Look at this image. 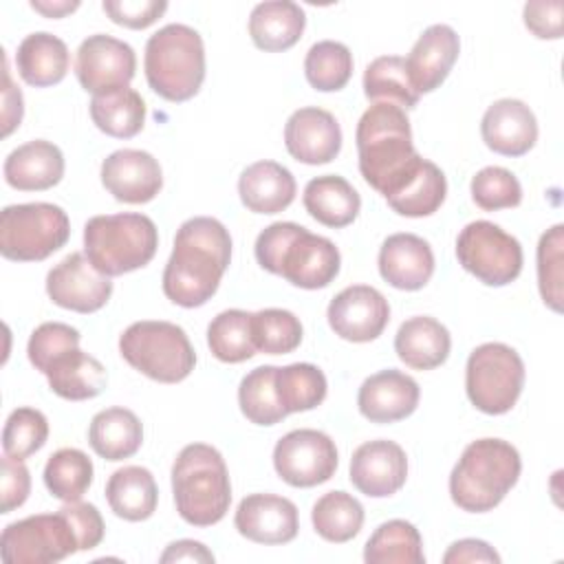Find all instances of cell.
Wrapping results in <instances>:
<instances>
[{
    "label": "cell",
    "mask_w": 564,
    "mask_h": 564,
    "mask_svg": "<svg viewBox=\"0 0 564 564\" xmlns=\"http://www.w3.org/2000/svg\"><path fill=\"white\" fill-rule=\"evenodd\" d=\"M231 262V236L212 216L185 220L176 236L172 256L163 269V293L183 308H196L212 300Z\"/></svg>",
    "instance_id": "cell-1"
},
{
    "label": "cell",
    "mask_w": 564,
    "mask_h": 564,
    "mask_svg": "<svg viewBox=\"0 0 564 564\" xmlns=\"http://www.w3.org/2000/svg\"><path fill=\"white\" fill-rule=\"evenodd\" d=\"M359 172L383 198L392 196L419 167L410 119L394 104H372L355 130Z\"/></svg>",
    "instance_id": "cell-2"
},
{
    "label": "cell",
    "mask_w": 564,
    "mask_h": 564,
    "mask_svg": "<svg viewBox=\"0 0 564 564\" xmlns=\"http://www.w3.org/2000/svg\"><path fill=\"white\" fill-rule=\"evenodd\" d=\"M520 471V454L509 441H471L449 474L452 502L469 513L491 511L518 482Z\"/></svg>",
    "instance_id": "cell-3"
},
{
    "label": "cell",
    "mask_w": 564,
    "mask_h": 564,
    "mask_svg": "<svg viewBox=\"0 0 564 564\" xmlns=\"http://www.w3.org/2000/svg\"><path fill=\"white\" fill-rule=\"evenodd\" d=\"M178 516L192 527L220 522L231 505V482L223 454L207 443L185 445L172 465Z\"/></svg>",
    "instance_id": "cell-4"
},
{
    "label": "cell",
    "mask_w": 564,
    "mask_h": 564,
    "mask_svg": "<svg viewBox=\"0 0 564 564\" xmlns=\"http://www.w3.org/2000/svg\"><path fill=\"white\" fill-rule=\"evenodd\" d=\"M148 86L163 99H192L205 82V44L187 24H165L150 35L143 55Z\"/></svg>",
    "instance_id": "cell-5"
},
{
    "label": "cell",
    "mask_w": 564,
    "mask_h": 564,
    "mask_svg": "<svg viewBox=\"0 0 564 564\" xmlns=\"http://www.w3.org/2000/svg\"><path fill=\"white\" fill-rule=\"evenodd\" d=\"M159 247L150 216L137 212L93 216L84 225V253L108 278L145 267Z\"/></svg>",
    "instance_id": "cell-6"
},
{
    "label": "cell",
    "mask_w": 564,
    "mask_h": 564,
    "mask_svg": "<svg viewBox=\"0 0 564 564\" xmlns=\"http://www.w3.org/2000/svg\"><path fill=\"white\" fill-rule=\"evenodd\" d=\"M119 352L134 370L159 383H178L196 366L187 333L165 319L130 324L119 337Z\"/></svg>",
    "instance_id": "cell-7"
},
{
    "label": "cell",
    "mask_w": 564,
    "mask_h": 564,
    "mask_svg": "<svg viewBox=\"0 0 564 564\" xmlns=\"http://www.w3.org/2000/svg\"><path fill=\"white\" fill-rule=\"evenodd\" d=\"M70 220L59 205L20 203L0 214V253L13 262H40L62 249Z\"/></svg>",
    "instance_id": "cell-8"
},
{
    "label": "cell",
    "mask_w": 564,
    "mask_h": 564,
    "mask_svg": "<svg viewBox=\"0 0 564 564\" xmlns=\"http://www.w3.org/2000/svg\"><path fill=\"white\" fill-rule=\"evenodd\" d=\"M524 388V361L502 341L476 346L465 366V390L471 405L485 414H507Z\"/></svg>",
    "instance_id": "cell-9"
},
{
    "label": "cell",
    "mask_w": 564,
    "mask_h": 564,
    "mask_svg": "<svg viewBox=\"0 0 564 564\" xmlns=\"http://www.w3.org/2000/svg\"><path fill=\"white\" fill-rule=\"evenodd\" d=\"M458 264L487 286H507L522 271V245L489 220L465 225L456 238Z\"/></svg>",
    "instance_id": "cell-10"
},
{
    "label": "cell",
    "mask_w": 564,
    "mask_h": 564,
    "mask_svg": "<svg viewBox=\"0 0 564 564\" xmlns=\"http://www.w3.org/2000/svg\"><path fill=\"white\" fill-rule=\"evenodd\" d=\"M77 551L75 531L62 511L22 518L7 524L0 535L4 564H51Z\"/></svg>",
    "instance_id": "cell-11"
},
{
    "label": "cell",
    "mask_w": 564,
    "mask_h": 564,
    "mask_svg": "<svg viewBox=\"0 0 564 564\" xmlns=\"http://www.w3.org/2000/svg\"><path fill=\"white\" fill-rule=\"evenodd\" d=\"M335 441L311 427L291 430L273 447V467L291 487H317L330 480L337 471Z\"/></svg>",
    "instance_id": "cell-12"
},
{
    "label": "cell",
    "mask_w": 564,
    "mask_h": 564,
    "mask_svg": "<svg viewBox=\"0 0 564 564\" xmlns=\"http://www.w3.org/2000/svg\"><path fill=\"white\" fill-rule=\"evenodd\" d=\"M137 70L134 48L106 33L88 35L75 57V75L86 93L104 95L126 88Z\"/></svg>",
    "instance_id": "cell-13"
},
{
    "label": "cell",
    "mask_w": 564,
    "mask_h": 564,
    "mask_svg": "<svg viewBox=\"0 0 564 564\" xmlns=\"http://www.w3.org/2000/svg\"><path fill=\"white\" fill-rule=\"evenodd\" d=\"M341 256L335 242L300 225L284 245L273 275H282L293 286L315 291L328 286L337 278Z\"/></svg>",
    "instance_id": "cell-14"
},
{
    "label": "cell",
    "mask_w": 564,
    "mask_h": 564,
    "mask_svg": "<svg viewBox=\"0 0 564 564\" xmlns=\"http://www.w3.org/2000/svg\"><path fill=\"white\" fill-rule=\"evenodd\" d=\"M46 293L53 304L66 311L95 313L108 304L112 282L95 269L86 253L73 251L48 271Z\"/></svg>",
    "instance_id": "cell-15"
},
{
    "label": "cell",
    "mask_w": 564,
    "mask_h": 564,
    "mask_svg": "<svg viewBox=\"0 0 564 564\" xmlns=\"http://www.w3.org/2000/svg\"><path fill=\"white\" fill-rule=\"evenodd\" d=\"M326 317L337 337L352 344H366L377 339L388 326L390 304L375 286L352 284L330 300Z\"/></svg>",
    "instance_id": "cell-16"
},
{
    "label": "cell",
    "mask_w": 564,
    "mask_h": 564,
    "mask_svg": "<svg viewBox=\"0 0 564 564\" xmlns=\"http://www.w3.org/2000/svg\"><path fill=\"white\" fill-rule=\"evenodd\" d=\"M101 185L119 203L143 205L159 196L163 187V170L150 152L121 148L104 159Z\"/></svg>",
    "instance_id": "cell-17"
},
{
    "label": "cell",
    "mask_w": 564,
    "mask_h": 564,
    "mask_svg": "<svg viewBox=\"0 0 564 564\" xmlns=\"http://www.w3.org/2000/svg\"><path fill=\"white\" fill-rule=\"evenodd\" d=\"M408 478L403 447L388 438L361 443L350 458V482L368 498L394 496Z\"/></svg>",
    "instance_id": "cell-18"
},
{
    "label": "cell",
    "mask_w": 564,
    "mask_h": 564,
    "mask_svg": "<svg viewBox=\"0 0 564 564\" xmlns=\"http://www.w3.org/2000/svg\"><path fill=\"white\" fill-rule=\"evenodd\" d=\"M236 531L256 544H286L300 529L297 507L275 494L245 496L234 516Z\"/></svg>",
    "instance_id": "cell-19"
},
{
    "label": "cell",
    "mask_w": 564,
    "mask_h": 564,
    "mask_svg": "<svg viewBox=\"0 0 564 564\" xmlns=\"http://www.w3.org/2000/svg\"><path fill=\"white\" fill-rule=\"evenodd\" d=\"M286 152L306 165L330 163L341 150V128L337 119L317 106L295 110L284 126Z\"/></svg>",
    "instance_id": "cell-20"
},
{
    "label": "cell",
    "mask_w": 564,
    "mask_h": 564,
    "mask_svg": "<svg viewBox=\"0 0 564 564\" xmlns=\"http://www.w3.org/2000/svg\"><path fill=\"white\" fill-rule=\"evenodd\" d=\"M421 399L419 383L394 368L370 375L357 392V408L370 423H397L408 419Z\"/></svg>",
    "instance_id": "cell-21"
},
{
    "label": "cell",
    "mask_w": 564,
    "mask_h": 564,
    "mask_svg": "<svg viewBox=\"0 0 564 564\" xmlns=\"http://www.w3.org/2000/svg\"><path fill=\"white\" fill-rule=\"evenodd\" d=\"M460 53L458 33L449 24L427 26L405 57V68L412 88L419 95L436 90L449 75Z\"/></svg>",
    "instance_id": "cell-22"
},
{
    "label": "cell",
    "mask_w": 564,
    "mask_h": 564,
    "mask_svg": "<svg viewBox=\"0 0 564 564\" xmlns=\"http://www.w3.org/2000/svg\"><path fill=\"white\" fill-rule=\"evenodd\" d=\"M480 134L489 150L502 156H522L538 141V119L520 99L494 101L480 121Z\"/></svg>",
    "instance_id": "cell-23"
},
{
    "label": "cell",
    "mask_w": 564,
    "mask_h": 564,
    "mask_svg": "<svg viewBox=\"0 0 564 564\" xmlns=\"http://www.w3.org/2000/svg\"><path fill=\"white\" fill-rule=\"evenodd\" d=\"M379 273L399 291L423 289L434 273V253L416 234H392L379 249Z\"/></svg>",
    "instance_id": "cell-24"
},
{
    "label": "cell",
    "mask_w": 564,
    "mask_h": 564,
    "mask_svg": "<svg viewBox=\"0 0 564 564\" xmlns=\"http://www.w3.org/2000/svg\"><path fill=\"white\" fill-rule=\"evenodd\" d=\"M4 181L20 192H42L55 187L64 176L62 150L46 141L33 139L9 152L4 159Z\"/></svg>",
    "instance_id": "cell-25"
},
{
    "label": "cell",
    "mask_w": 564,
    "mask_h": 564,
    "mask_svg": "<svg viewBox=\"0 0 564 564\" xmlns=\"http://www.w3.org/2000/svg\"><path fill=\"white\" fill-rule=\"evenodd\" d=\"M293 174L275 161H256L242 170L238 194L242 205L253 214H278L295 200Z\"/></svg>",
    "instance_id": "cell-26"
},
{
    "label": "cell",
    "mask_w": 564,
    "mask_h": 564,
    "mask_svg": "<svg viewBox=\"0 0 564 564\" xmlns=\"http://www.w3.org/2000/svg\"><path fill=\"white\" fill-rule=\"evenodd\" d=\"M449 350V330L430 315H414L405 319L394 335V352L412 370H434L443 366Z\"/></svg>",
    "instance_id": "cell-27"
},
{
    "label": "cell",
    "mask_w": 564,
    "mask_h": 564,
    "mask_svg": "<svg viewBox=\"0 0 564 564\" xmlns=\"http://www.w3.org/2000/svg\"><path fill=\"white\" fill-rule=\"evenodd\" d=\"M306 13L291 0H269L251 9V42L267 53H280L295 46L304 33Z\"/></svg>",
    "instance_id": "cell-28"
},
{
    "label": "cell",
    "mask_w": 564,
    "mask_h": 564,
    "mask_svg": "<svg viewBox=\"0 0 564 564\" xmlns=\"http://www.w3.org/2000/svg\"><path fill=\"white\" fill-rule=\"evenodd\" d=\"M68 64L70 55L66 42L46 31L26 35L15 51V68L20 77L35 88L59 84L68 73Z\"/></svg>",
    "instance_id": "cell-29"
},
{
    "label": "cell",
    "mask_w": 564,
    "mask_h": 564,
    "mask_svg": "<svg viewBox=\"0 0 564 564\" xmlns=\"http://www.w3.org/2000/svg\"><path fill=\"white\" fill-rule=\"evenodd\" d=\"M304 209L324 227L341 229L350 225L361 209L359 192L339 174L315 176L302 194Z\"/></svg>",
    "instance_id": "cell-30"
},
{
    "label": "cell",
    "mask_w": 564,
    "mask_h": 564,
    "mask_svg": "<svg viewBox=\"0 0 564 564\" xmlns=\"http://www.w3.org/2000/svg\"><path fill=\"white\" fill-rule=\"evenodd\" d=\"M44 377L48 379V388L66 401L95 399L104 392L108 383V372L104 364L97 357L84 352L82 348H73L59 355L48 366Z\"/></svg>",
    "instance_id": "cell-31"
},
{
    "label": "cell",
    "mask_w": 564,
    "mask_h": 564,
    "mask_svg": "<svg viewBox=\"0 0 564 564\" xmlns=\"http://www.w3.org/2000/svg\"><path fill=\"white\" fill-rule=\"evenodd\" d=\"M88 443L104 460H123L139 452L143 425L128 408H106L88 425Z\"/></svg>",
    "instance_id": "cell-32"
},
{
    "label": "cell",
    "mask_w": 564,
    "mask_h": 564,
    "mask_svg": "<svg viewBox=\"0 0 564 564\" xmlns=\"http://www.w3.org/2000/svg\"><path fill=\"white\" fill-rule=\"evenodd\" d=\"M106 500L115 516L128 522L148 520L156 511L159 489L150 469L139 465H126L106 482Z\"/></svg>",
    "instance_id": "cell-33"
},
{
    "label": "cell",
    "mask_w": 564,
    "mask_h": 564,
    "mask_svg": "<svg viewBox=\"0 0 564 564\" xmlns=\"http://www.w3.org/2000/svg\"><path fill=\"white\" fill-rule=\"evenodd\" d=\"M88 110L93 123L115 139H132L145 126V101L130 86L93 95Z\"/></svg>",
    "instance_id": "cell-34"
},
{
    "label": "cell",
    "mask_w": 564,
    "mask_h": 564,
    "mask_svg": "<svg viewBox=\"0 0 564 564\" xmlns=\"http://www.w3.org/2000/svg\"><path fill=\"white\" fill-rule=\"evenodd\" d=\"M445 196H447V178L443 170L436 163L421 159L412 176L386 200L392 207V212H397L399 216L423 218V216H432L443 205Z\"/></svg>",
    "instance_id": "cell-35"
},
{
    "label": "cell",
    "mask_w": 564,
    "mask_h": 564,
    "mask_svg": "<svg viewBox=\"0 0 564 564\" xmlns=\"http://www.w3.org/2000/svg\"><path fill=\"white\" fill-rule=\"evenodd\" d=\"M368 564H423V540L419 529L408 520H388L375 529L364 546Z\"/></svg>",
    "instance_id": "cell-36"
},
{
    "label": "cell",
    "mask_w": 564,
    "mask_h": 564,
    "mask_svg": "<svg viewBox=\"0 0 564 564\" xmlns=\"http://www.w3.org/2000/svg\"><path fill=\"white\" fill-rule=\"evenodd\" d=\"M364 95L372 104H394L399 108H414L421 97L410 84L405 57L399 55H381L366 66Z\"/></svg>",
    "instance_id": "cell-37"
},
{
    "label": "cell",
    "mask_w": 564,
    "mask_h": 564,
    "mask_svg": "<svg viewBox=\"0 0 564 564\" xmlns=\"http://www.w3.org/2000/svg\"><path fill=\"white\" fill-rule=\"evenodd\" d=\"M361 502L346 491H328L313 505L311 520L319 538L333 544H344L352 540L364 527Z\"/></svg>",
    "instance_id": "cell-38"
},
{
    "label": "cell",
    "mask_w": 564,
    "mask_h": 564,
    "mask_svg": "<svg viewBox=\"0 0 564 564\" xmlns=\"http://www.w3.org/2000/svg\"><path fill=\"white\" fill-rule=\"evenodd\" d=\"M93 460L77 447H62L53 452L44 465V485L48 494L62 502L82 500L93 485Z\"/></svg>",
    "instance_id": "cell-39"
},
{
    "label": "cell",
    "mask_w": 564,
    "mask_h": 564,
    "mask_svg": "<svg viewBox=\"0 0 564 564\" xmlns=\"http://www.w3.org/2000/svg\"><path fill=\"white\" fill-rule=\"evenodd\" d=\"M207 346L223 364H242L256 355L251 313L229 308L218 313L207 326Z\"/></svg>",
    "instance_id": "cell-40"
},
{
    "label": "cell",
    "mask_w": 564,
    "mask_h": 564,
    "mask_svg": "<svg viewBox=\"0 0 564 564\" xmlns=\"http://www.w3.org/2000/svg\"><path fill=\"white\" fill-rule=\"evenodd\" d=\"M275 390L286 414L317 408L328 392L324 372L315 364L297 361L275 370Z\"/></svg>",
    "instance_id": "cell-41"
},
{
    "label": "cell",
    "mask_w": 564,
    "mask_h": 564,
    "mask_svg": "<svg viewBox=\"0 0 564 564\" xmlns=\"http://www.w3.org/2000/svg\"><path fill=\"white\" fill-rule=\"evenodd\" d=\"M278 366H258L247 372L238 386V405L253 425H275L286 416L275 390Z\"/></svg>",
    "instance_id": "cell-42"
},
{
    "label": "cell",
    "mask_w": 564,
    "mask_h": 564,
    "mask_svg": "<svg viewBox=\"0 0 564 564\" xmlns=\"http://www.w3.org/2000/svg\"><path fill=\"white\" fill-rule=\"evenodd\" d=\"M306 82L319 93L341 90L352 77V53L335 40L315 42L304 57Z\"/></svg>",
    "instance_id": "cell-43"
},
{
    "label": "cell",
    "mask_w": 564,
    "mask_h": 564,
    "mask_svg": "<svg viewBox=\"0 0 564 564\" xmlns=\"http://www.w3.org/2000/svg\"><path fill=\"white\" fill-rule=\"evenodd\" d=\"M256 350L264 355H286L302 344V322L286 308H262L251 313Z\"/></svg>",
    "instance_id": "cell-44"
},
{
    "label": "cell",
    "mask_w": 564,
    "mask_h": 564,
    "mask_svg": "<svg viewBox=\"0 0 564 564\" xmlns=\"http://www.w3.org/2000/svg\"><path fill=\"white\" fill-rule=\"evenodd\" d=\"M48 438V421L35 408H15L2 430V449L7 456L24 460L44 447Z\"/></svg>",
    "instance_id": "cell-45"
},
{
    "label": "cell",
    "mask_w": 564,
    "mask_h": 564,
    "mask_svg": "<svg viewBox=\"0 0 564 564\" xmlns=\"http://www.w3.org/2000/svg\"><path fill=\"white\" fill-rule=\"evenodd\" d=\"M562 247H564V225H553L540 236L538 242V289L544 304L560 313L562 311Z\"/></svg>",
    "instance_id": "cell-46"
},
{
    "label": "cell",
    "mask_w": 564,
    "mask_h": 564,
    "mask_svg": "<svg viewBox=\"0 0 564 564\" xmlns=\"http://www.w3.org/2000/svg\"><path fill=\"white\" fill-rule=\"evenodd\" d=\"M474 203L485 212L511 209L522 203V185L513 172L500 165L482 167L469 183Z\"/></svg>",
    "instance_id": "cell-47"
},
{
    "label": "cell",
    "mask_w": 564,
    "mask_h": 564,
    "mask_svg": "<svg viewBox=\"0 0 564 564\" xmlns=\"http://www.w3.org/2000/svg\"><path fill=\"white\" fill-rule=\"evenodd\" d=\"M79 330L64 324V322H44L40 324L26 344L29 361L40 370L42 375L48 370V366L64 352L79 348Z\"/></svg>",
    "instance_id": "cell-48"
},
{
    "label": "cell",
    "mask_w": 564,
    "mask_h": 564,
    "mask_svg": "<svg viewBox=\"0 0 564 564\" xmlns=\"http://www.w3.org/2000/svg\"><path fill=\"white\" fill-rule=\"evenodd\" d=\"M101 9L119 26L148 29L167 11V2L165 0H104Z\"/></svg>",
    "instance_id": "cell-49"
},
{
    "label": "cell",
    "mask_w": 564,
    "mask_h": 564,
    "mask_svg": "<svg viewBox=\"0 0 564 564\" xmlns=\"http://www.w3.org/2000/svg\"><path fill=\"white\" fill-rule=\"evenodd\" d=\"M57 511H62L66 516V520L70 522L77 544H79V551H90V549L99 546V542L104 540V533H106V524L95 505L75 500V502H64Z\"/></svg>",
    "instance_id": "cell-50"
},
{
    "label": "cell",
    "mask_w": 564,
    "mask_h": 564,
    "mask_svg": "<svg viewBox=\"0 0 564 564\" xmlns=\"http://www.w3.org/2000/svg\"><path fill=\"white\" fill-rule=\"evenodd\" d=\"M524 26L540 40H560L562 37V0H533L524 4Z\"/></svg>",
    "instance_id": "cell-51"
},
{
    "label": "cell",
    "mask_w": 564,
    "mask_h": 564,
    "mask_svg": "<svg viewBox=\"0 0 564 564\" xmlns=\"http://www.w3.org/2000/svg\"><path fill=\"white\" fill-rule=\"evenodd\" d=\"M31 494V474L18 458L2 456V505L0 513H11L22 507Z\"/></svg>",
    "instance_id": "cell-52"
},
{
    "label": "cell",
    "mask_w": 564,
    "mask_h": 564,
    "mask_svg": "<svg viewBox=\"0 0 564 564\" xmlns=\"http://www.w3.org/2000/svg\"><path fill=\"white\" fill-rule=\"evenodd\" d=\"M445 564H465V562H489V564H498L500 555L494 551L491 544H487L485 540H476V538H463L458 542H454L445 555H443Z\"/></svg>",
    "instance_id": "cell-53"
},
{
    "label": "cell",
    "mask_w": 564,
    "mask_h": 564,
    "mask_svg": "<svg viewBox=\"0 0 564 564\" xmlns=\"http://www.w3.org/2000/svg\"><path fill=\"white\" fill-rule=\"evenodd\" d=\"M22 93L13 86L9 62L4 57V90H2V137H9L22 121Z\"/></svg>",
    "instance_id": "cell-54"
},
{
    "label": "cell",
    "mask_w": 564,
    "mask_h": 564,
    "mask_svg": "<svg viewBox=\"0 0 564 564\" xmlns=\"http://www.w3.org/2000/svg\"><path fill=\"white\" fill-rule=\"evenodd\" d=\"M163 564L167 562H214V553L196 540H176L167 544V549L159 557Z\"/></svg>",
    "instance_id": "cell-55"
},
{
    "label": "cell",
    "mask_w": 564,
    "mask_h": 564,
    "mask_svg": "<svg viewBox=\"0 0 564 564\" xmlns=\"http://www.w3.org/2000/svg\"><path fill=\"white\" fill-rule=\"evenodd\" d=\"M31 9L42 13L44 18H64L73 11H77L79 2L77 0H73V2H68V0H55V2H51V0H31Z\"/></svg>",
    "instance_id": "cell-56"
}]
</instances>
